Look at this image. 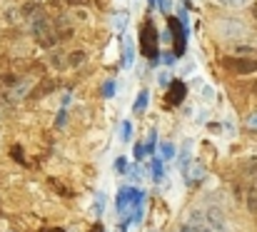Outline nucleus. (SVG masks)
Listing matches in <instances>:
<instances>
[{"instance_id": "23", "label": "nucleus", "mask_w": 257, "mask_h": 232, "mask_svg": "<svg viewBox=\"0 0 257 232\" xmlns=\"http://www.w3.org/2000/svg\"><path fill=\"white\" fill-rule=\"evenodd\" d=\"M90 232H102V225H95V227H92Z\"/></svg>"}, {"instance_id": "16", "label": "nucleus", "mask_w": 257, "mask_h": 232, "mask_svg": "<svg viewBox=\"0 0 257 232\" xmlns=\"http://www.w3.org/2000/svg\"><path fill=\"white\" fill-rule=\"evenodd\" d=\"M158 82H160V85L165 87V85H170L172 80H170V75H168V73H160V75H158Z\"/></svg>"}, {"instance_id": "18", "label": "nucleus", "mask_w": 257, "mask_h": 232, "mask_svg": "<svg viewBox=\"0 0 257 232\" xmlns=\"http://www.w3.org/2000/svg\"><path fill=\"white\" fill-rule=\"evenodd\" d=\"M112 92H115V85H112V80H107V82H105V95L110 97Z\"/></svg>"}, {"instance_id": "3", "label": "nucleus", "mask_w": 257, "mask_h": 232, "mask_svg": "<svg viewBox=\"0 0 257 232\" xmlns=\"http://www.w3.org/2000/svg\"><path fill=\"white\" fill-rule=\"evenodd\" d=\"M168 25H170V33H172V38H175V55H185V48H187V25L180 18H170Z\"/></svg>"}, {"instance_id": "19", "label": "nucleus", "mask_w": 257, "mask_h": 232, "mask_svg": "<svg viewBox=\"0 0 257 232\" xmlns=\"http://www.w3.org/2000/svg\"><path fill=\"white\" fill-rule=\"evenodd\" d=\"M175 58H177L175 53H165V58H163V60H165V65H172V63H175Z\"/></svg>"}, {"instance_id": "9", "label": "nucleus", "mask_w": 257, "mask_h": 232, "mask_svg": "<svg viewBox=\"0 0 257 232\" xmlns=\"http://www.w3.org/2000/svg\"><path fill=\"white\" fill-rule=\"evenodd\" d=\"M133 60H135V48H133V40L125 38V43H122V68H133Z\"/></svg>"}, {"instance_id": "1", "label": "nucleus", "mask_w": 257, "mask_h": 232, "mask_svg": "<svg viewBox=\"0 0 257 232\" xmlns=\"http://www.w3.org/2000/svg\"><path fill=\"white\" fill-rule=\"evenodd\" d=\"M140 50L145 58H150V63H158L160 48H158V30L153 20H145L140 28Z\"/></svg>"}, {"instance_id": "25", "label": "nucleus", "mask_w": 257, "mask_h": 232, "mask_svg": "<svg viewBox=\"0 0 257 232\" xmlns=\"http://www.w3.org/2000/svg\"><path fill=\"white\" fill-rule=\"evenodd\" d=\"M250 125H252V128H257V118H252V120H250Z\"/></svg>"}, {"instance_id": "6", "label": "nucleus", "mask_w": 257, "mask_h": 232, "mask_svg": "<svg viewBox=\"0 0 257 232\" xmlns=\"http://www.w3.org/2000/svg\"><path fill=\"white\" fill-rule=\"evenodd\" d=\"M185 95H187V85L182 80H172L168 85V102L170 105H180L185 100Z\"/></svg>"}, {"instance_id": "2", "label": "nucleus", "mask_w": 257, "mask_h": 232, "mask_svg": "<svg viewBox=\"0 0 257 232\" xmlns=\"http://www.w3.org/2000/svg\"><path fill=\"white\" fill-rule=\"evenodd\" d=\"M33 35L38 38V43L43 45V48H53L60 38H58V33H55V28L48 23V18H35L33 20Z\"/></svg>"}, {"instance_id": "22", "label": "nucleus", "mask_w": 257, "mask_h": 232, "mask_svg": "<svg viewBox=\"0 0 257 232\" xmlns=\"http://www.w3.org/2000/svg\"><path fill=\"white\" fill-rule=\"evenodd\" d=\"M252 18H255V23H257V0L252 3Z\"/></svg>"}, {"instance_id": "8", "label": "nucleus", "mask_w": 257, "mask_h": 232, "mask_svg": "<svg viewBox=\"0 0 257 232\" xmlns=\"http://www.w3.org/2000/svg\"><path fill=\"white\" fill-rule=\"evenodd\" d=\"M202 175H205V167H202L200 162H190V165L185 167V177H187L190 182H200Z\"/></svg>"}, {"instance_id": "24", "label": "nucleus", "mask_w": 257, "mask_h": 232, "mask_svg": "<svg viewBox=\"0 0 257 232\" xmlns=\"http://www.w3.org/2000/svg\"><path fill=\"white\" fill-rule=\"evenodd\" d=\"M45 232H65L63 227H53V230H45Z\"/></svg>"}, {"instance_id": "21", "label": "nucleus", "mask_w": 257, "mask_h": 232, "mask_svg": "<svg viewBox=\"0 0 257 232\" xmlns=\"http://www.w3.org/2000/svg\"><path fill=\"white\" fill-rule=\"evenodd\" d=\"M127 138H130V123L122 125V140H127Z\"/></svg>"}, {"instance_id": "12", "label": "nucleus", "mask_w": 257, "mask_h": 232, "mask_svg": "<svg viewBox=\"0 0 257 232\" xmlns=\"http://www.w3.org/2000/svg\"><path fill=\"white\" fill-rule=\"evenodd\" d=\"M220 5H225V8H245L250 0H217Z\"/></svg>"}, {"instance_id": "15", "label": "nucleus", "mask_w": 257, "mask_h": 232, "mask_svg": "<svg viewBox=\"0 0 257 232\" xmlns=\"http://www.w3.org/2000/svg\"><path fill=\"white\" fill-rule=\"evenodd\" d=\"M8 75V58H0V80Z\"/></svg>"}, {"instance_id": "13", "label": "nucleus", "mask_w": 257, "mask_h": 232, "mask_svg": "<svg viewBox=\"0 0 257 232\" xmlns=\"http://www.w3.org/2000/svg\"><path fill=\"white\" fill-rule=\"evenodd\" d=\"M83 60H85V53H83V50H78V53L70 55V65H80Z\"/></svg>"}, {"instance_id": "4", "label": "nucleus", "mask_w": 257, "mask_h": 232, "mask_svg": "<svg viewBox=\"0 0 257 232\" xmlns=\"http://www.w3.org/2000/svg\"><path fill=\"white\" fill-rule=\"evenodd\" d=\"M225 65L237 75L257 73V58H225Z\"/></svg>"}, {"instance_id": "14", "label": "nucleus", "mask_w": 257, "mask_h": 232, "mask_svg": "<svg viewBox=\"0 0 257 232\" xmlns=\"http://www.w3.org/2000/svg\"><path fill=\"white\" fill-rule=\"evenodd\" d=\"M122 25H127V13H125V15H122V13H120V15H117V18H115V28H117V30H120V28H122Z\"/></svg>"}, {"instance_id": "17", "label": "nucleus", "mask_w": 257, "mask_h": 232, "mask_svg": "<svg viewBox=\"0 0 257 232\" xmlns=\"http://www.w3.org/2000/svg\"><path fill=\"white\" fill-rule=\"evenodd\" d=\"M65 123H68V112H65V110H63V112H60V115H58V123H55V125H58V128H63V125H65Z\"/></svg>"}, {"instance_id": "11", "label": "nucleus", "mask_w": 257, "mask_h": 232, "mask_svg": "<svg viewBox=\"0 0 257 232\" xmlns=\"http://www.w3.org/2000/svg\"><path fill=\"white\" fill-rule=\"evenodd\" d=\"M148 90H140V95H138V102H135V112H143L145 107H148Z\"/></svg>"}, {"instance_id": "10", "label": "nucleus", "mask_w": 257, "mask_h": 232, "mask_svg": "<svg viewBox=\"0 0 257 232\" xmlns=\"http://www.w3.org/2000/svg\"><path fill=\"white\" fill-rule=\"evenodd\" d=\"M247 210L257 215V187H250L247 190Z\"/></svg>"}, {"instance_id": "20", "label": "nucleus", "mask_w": 257, "mask_h": 232, "mask_svg": "<svg viewBox=\"0 0 257 232\" xmlns=\"http://www.w3.org/2000/svg\"><path fill=\"white\" fill-rule=\"evenodd\" d=\"M158 5H160V10H163V13H165V10H170V0H158Z\"/></svg>"}, {"instance_id": "5", "label": "nucleus", "mask_w": 257, "mask_h": 232, "mask_svg": "<svg viewBox=\"0 0 257 232\" xmlns=\"http://www.w3.org/2000/svg\"><path fill=\"white\" fill-rule=\"evenodd\" d=\"M220 33H225L227 40H242L247 35V28L237 20V18H227L222 25H220Z\"/></svg>"}, {"instance_id": "7", "label": "nucleus", "mask_w": 257, "mask_h": 232, "mask_svg": "<svg viewBox=\"0 0 257 232\" xmlns=\"http://www.w3.org/2000/svg\"><path fill=\"white\" fill-rule=\"evenodd\" d=\"M232 50L240 55H257V38H242L232 43Z\"/></svg>"}]
</instances>
